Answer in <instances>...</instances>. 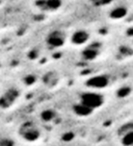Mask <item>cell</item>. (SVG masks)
Wrapping results in <instances>:
<instances>
[{"label":"cell","mask_w":133,"mask_h":146,"mask_svg":"<svg viewBox=\"0 0 133 146\" xmlns=\"http://www.w3.org/2000/svg\"><path fill=\"white\" fill-rule=\"evenodd\" d=\"M122 144L124 146H133V128L122 137Z\"/></svg>","instance_id":"10"},{"label":"cell","mask_w":133,"mask_h":146,"mask_svg":"<svg viewBox=\"0 0 133 146\" xmlns=\"http://www.w3.org/2000/svg\"><path fill=\"white\" fill-rule=\"evenodd\" d=\"M18 91L15 90V89H9L6 91V93L0 97V106L3 108V109H6V108L11 107L13 104H14V101L18 98Z\"/></svg>","instance_id":"5"},{"label":"cell","mask_w":133,"mask_h":146,"mask_svg":"<svg viewBox=\"0 0 133 146\" xmlns=\"http://www.w3.org/2000/svg\"><path fill=\"white\" fill-rule=\"evenodd\" d=\"M79 102H81L82 104L86 106L88 108H90L91 110H96L98 108L102 107L104 104V97L102 94H100L97 91H88L85 92L80 96V100Z\"/></svg>","instance_id":"1"},{"label":"cell","mask_w":133,"mask_h":146,"mask_svg":"<svg viewBox=\"0 0 133 146\" xmlns=\"http://www.w3.org/2000/svg\"><path fill=\"white\" fill-rule=\"evenodd\" d=\"M128 14V9L126 6L123 5H119L117 7H113V9L110 11V18L113 19V20H121V19L125 18Z\"/></svg>","instance_id":"7"},{"label":"cell","mask_w":133,"mask_h":146,"mask_svg":"<svg viewBox=\"0 0 133 146\" xmlns=\"http://www.w3.org/2000/svg\"><path fill=\"white\" fill-rule=\"evenodd\" d=\"M98 54H99V48H97V47H95L93 45L88 46L82 52V56L86 61H93V60L97 58Z\"/></svg>","instance_id":"8"},{"label":"cell","mask_w":133,"mask_h":146,"mask_svg":"<svg viewBox=\"0 0 133 146\" xmlns=\"http://www.w3.org/2000/svg\"><path fill=\"white\" fill-rule=\"evenodd\" d=\"M20 134L24 140L28 141V142H34V141L40 139L41 131L36 125L28 123V124L23 125V127H21Z\"/></svg>","instance_id":"2"},{"label":"cell","mask_w":133,"mask_h":146,"mask_svg":"<svg viewBox=\"0 0 133 146\" xmlns=\"http://www.w3.org/2000/svg\"><path fill=\"white\" fill-rule=\"evenodd\" d=\"M73 110H74V113L77 116H79V117H86V116L91 115L92 113H93V110H91L90 108L84 106V104H82L81 102L76 104L74 106V108H73Z\"/></svg>","instance_id":"9"},{"label":"cell","mask_w":133,"mask_h":146,"mask_svg":"<svg viewBox=\"0 0 133 146\" xmlns=\"http://www.w3.org/2000/svg\"><path fill=\"white\" fill-rule=\"evenodd\" d=\"M91 3L94 6L97 7H103V6H107L113 2V0H90Z\"/></svg>","instance_id":"12"},{"label":"cell","mask_w":133,"mask_h":146,"mask_svg":"<svg viewBox=\"0 0 133 146\" xmlns=\"http://www.w3.org/2000/svg\"><path fill=\"white\" fill-rule=\"evenodd\" d=\"M55 117V113L52 111V110H47V111H44V112L41 114V118L44 120V121H52V119H54Z\"/></svg>","instance_id":"11"},{"label":"cell","mask_w":133,"mask_h":146,"mask_svg":"<svg viewBox=\"0 0 133 146\" xmlns=\"http://www.w3.org/2000/svg\"><path fill=\"white\" fill-rule=\"evenodd\" d=\"M66 41V36L64 35V33H61V31H56L51 33V35H49L47 38V43L49 46L54 47V48H58L64 45L65 42Z\"/></svg>","instance_id":"4"},{"label":"cell","mask_w":133,"mask_h":146,"mask_svg":"<svg viewBox=\"0 0 133 146\" xmlns=\"http://www.w3.org/2000/svg\"><path fill=\"white\" fill-rule=\"evenodd\" d=\"M108 85H109V78L106 75H103V74L92 76V77H90L86 80V86L90 89L94 90V91L106 88Z\"/></svg>","instance_id":"3"},{"label":"cell","mask_w":133,"mask_h":146,"mask_svg":"<svg viewBox=\"0 0 133 146\" xmlns=\"http://www.w3.org/2000/svg\"><path fill=\"white\" fill-rule=\"evenodd\" d=\"M88 40H90V34L84 29H78L74 31L71 36V42L77 46L85 45L88 42Z\"/></svg>","instance_id":"6"}]
</instances>
